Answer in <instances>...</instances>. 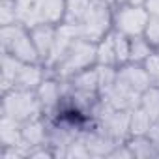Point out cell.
<instances>
[{
    "mask_svg": "<svg viewBox=\"0 0 159 159\" xmlns=\"http://www.w3.org/2000/svg\"><path fill=\"white\" fill-rule=\"evenodd\" d=\"M146 0H116L118 6H144Z\"/></svg>",
    "mask_w": 159,
    "mask_h": 159,
    "instance_id": "obj_22",
    "label": "cell"
},
{
    "mask_svg": "<svg viewBox=\"0 0 159 159\" xmlns=\"http://www.w3.org/2000/svg\"><path fill=\"white\" fill-rule=\"evenodd\" d=\"M92 0H66V23L81 25L90 10Z\"/></svg>",
    "mask_w": 159,
    "mask_h": 159,
    "instance_id": "obj_14",
    "label": "cell"
},
{
    "mask_svg": "<svg viewBox=\"0 0 159 159\" xmlns=\"http://www.w3.org/2000/svg\"><path fill=\"white\" fill-rule=\"evenodd\" d=\"M96 51H98V43H94L90 39H84V38H79L71 45L67 54L62 58V62L56 66L58 75L69 77V75H77L83 69H88L94 62H98Z\"/></svg>",
    "mask_w": 159,
    "mask_h": 159,
    "instance_id": "obj_3",
    "label": "cell"
},
{
    "mask_svg": "<svg viewBox=\"0 0 159 159\" xmlns=\"http://www.w3.org/2000/svg\"><path fill=\"white\" fill-rule=\"evenodd\" d=\"M118 81H122L124 84H127L139 94H142L144 90L152 86V79L148 71L144 69V66L135 64V62H127L122 66V69H118Z\"/></svg>",
    "mask_w": 159,
    "mask_h": 159,
    "instance_id": "obj_6",
    "label": "cell"
},
{
    "mask_svg": "<svg viewBox=\"0 0 159 159\" xmlns=\"http://www.w3.org/2000/svg\"><path fill=\"white\" fill-rule=\"evenodd\" d=\"M140 107L150 114V118L153 122L159 118V86L152 84L148 90L142 92V96H140Z\"/></svg>",
    "mask_w": 159,
    "mask_h": 159,
    "instance_id": "obj_16",
    "label": "cell"
},
{
    "mask_svg": "<svg viewBox=\"0 0 159 159\" xmlns=\"http://www.w3.org/2000/svg\"><path fill=\"white\" fill-rule=\"evenodd\" d=\"M41 19L47 25H60L66 19V0H41Z\"/></svg>",
    "mask_w": 159,
    "mask_h": 159,
    "instance_id": "obj_10",
    "label": "cell"
},
{
    "mask_svg": "<svg viewBox=\"0 0 159 159\" xmlns=\"http://www.w3.org/2000/svg\"><path fill=\"white\" fill-rule=\"evenodd\" d=\"M146 139H148L155 148H159V122H157V120L150 125V129H148V133H146Z\"/></svg>",
    "mask_w": 159,
    "mask_h": 159,
    "instance_id": "obj_20",
    "label": "cell"
},
{
    "mask_svg": "<svg viewBox=\"0 0 159 159\" xmlns=\"http://www.w3.org/2000/svg\"><path fill=\"white\" fill-rule=\"evenodd\" d=\"M0 23L2 26H10L17 23V11H15V0H2V10H0Z\"/></svg>",
    "mask_w": 159,
    "mask_h": 159,
    "instance_id": "obj_19",
    "label": "cell"
},
{
    "mask_svg": "<svg viewBox=\"0 0 159 159\" xmlns=\"http://www.w3.org/2000/svg\"><path fill=\"white\" fill-rule=\"evenodd\" d=\"M2 47H4V52L15 56L25 64H36L38 60H41L32 41L30 28H26L21 23L2 26Z\"/></svg>",
    "mask_w": 159,
    "mask_h": 159,
    "instance_id": "obj_1",
    "label": "cell"
},
{
    "mask_svg": "<svg viewBox=\"0 0 159 159\" xmlns=\"http://www.w3.org/2000/svg\"><path fill=\"white\" fill-rule=\"evenodd\" d=\"M43 83V71L41 67L36 64H23L17 81H15V88H23V90H38V86Z\"/></svg>",
    "mask_w": 159,
    "mask_h": 159,
    "instance_id": "obj_9",
    "label": "cell"
},
{
    "mask_svg": "<svg viewBox=\"0 0 159 159\" xmlns=\"http://www.w3.org/2000/svg\"><path fill=\"white\" fill-rule=\"evenodd\" d=\"M109 6L111 4L105 2V0H92L90 10L81 23V32H83L84 39L98 43L99 39H103L111 32L114 13L111 11Z\"/></svg>",
    "mask_w": 159,
    "mask_h": 159,
    "instance_id": "obj_2",
    "label": "cell"
},
{
    "mask_svg": "<svg viewBox=\"0 0 159 159\" xmlns=\"http://www.w3.org/2000/svg\"><path fill=\"white\" fill-rule=\"evenodd\" d=\"M98 64L99 66H114L116 64V49H114V32H109L103 39L98 41Z\"/></svg>",
    "mask_w": 159,
    "mask_h": 159,
    "instance_id": "obj_12",
    "label": "cell"
},
{
    "mask_svg": "<svg viewBox=\"0 0 159 159\" xmlns=\"http://www.w3.org/2000/svg\"><path fill=\"white\" fill-rule=\"evenodd\" d=\"M153 124V120L150 118V114L139 105L131 111V122H129V133L135 137H144L150 129V125Z\"/></svg>",
    "mask_w": 159,
    "mask_h": 159,
    "instance_id": "obj_13",
    "label": "cell"
},
{
    "mask_svg": "<svg viewBox=\"0 0 159 159\" xmlns=\"http://www.w3.org/2000/svg\"><path fill=\"white\" fill-rule=\"evenodd\" d=\"M114 49H116V64H120V66L127 64L129 52H131V38L114 30Z\"/></svg>",
    "mask_w": 159,
    "mask_h": 159,
    "instance_id": "obj_18",
    "label": "cell"
},
{
    "mask_svg": "<svg viewBox=\"0 0 159 159\" xmlns=\"http://www.w3.org/2000/svg\"><path fill=\"white\" fill-rule=\"evenodd\" d=\"M39 107L41 103L38 99L36 90L13 88L4 96V114L19 122H28V120L38 118Z\"/></svg>",
    "mask_w": 159,
    "mask_h": 159,
    "instance_id": "obj_4",
    "label": "cell"
},
{
    "mask_svg": "<svg viewBox=\"0 0 159 159\" xmlns=\"http://www.w3.org/2000/svg\"><path fill=\"white\" fill-rule=\"evenodd\" d=\"M157 51H159V47H157Z\"/></svg>",
    "mask_w": 159,
    "mask_h": 159,
    "instance_id": "obj_23",
    "label": "cell"
},
{
    "mask_svg": "<svg viewBox=\"0 0 159 159\" xmlns=\"http://www.w3.org/2000/svg\"><path fill=\"white\" fill-rule=\"evenodd\" d=\"M144 8L148 10V13L152 17H159V0H146Z\"/></svg>",
    "mask_w": 159,
    "mask_h": 159,
    "instance_id": "obj_21",
    "label": "cell"
},
{
    "mask_svg": "<svg viewBox=\"0 0 159 159\" xmlns=\"http://www.w3.org/2000/svg\"><path fill=\"white\" fill-rule=\"evenodd\" d=\"M36 94H38V99L41 103V107H54L62 99L60 84L56 81H49V79H43V83L38 86Z\"/></svg>",
    "mask_w": 159,
    "mask_h": 159,
    "instance_id": "obj_11",
    "label": "cell"
},
{
    "mask_svg": "<svg viewBox=\"0 0 159 159\" xmlns=\"http://www.w3.org/2000/svg\"><path fill=\"white\" fill-rule=\"evenodd\" d=\"M17 23L26 28H34L43 23L41 19V0H15Z\"/></svg>",
    "mask_w": 159,
    "mask_h": 159,
    "instance_id": "obj_8",
    "label": "cell"
},
{
    "mask_svg": "<svg viewBox=\"0 0 159 159\" xmlns=\"http://www.w3.org/2000/svg\"><path fill=\"white\" fill-rule=\"evenodd\" d=\"M43 139H45V127L38 118L25 122V125H23V144L39 146L43 142Z\"/></svg>",
    "mask_w": 159,
    "mask_h": 159,
    "instance_id": "obj_15",
    "label": "cell"
},
{
    "mask_svg": "<svg viewBox=\"0 0 159 159\" xmlns=\"http://www.w3.org/2000/svg\"><path fill=\"white\" fill-rule=\"evenodd\" d=\"M153 52V47L148 43L144 36L140 38H131V52H129V62L142 64L150 54Z\"/></svg>",
    "mask_w": 159,
    "mask_h": 159,
    "instance_id": "obj_17",
    "label": "cell"
},
{
    "mask_svg": "<svg viewBox=\"0 0 159 159\" xmlns=\"http://www.w3.org/2000/svg\"><path fill=\"white\" fill-rule=\"evenodd\" d=\"M30 36H32V41H34V45L38 49L39 58L47 62V58L52 52L54 41H56V25L41 23V25L30 28Z\"/></svg>",
    "mask_w": 159,
    "mask_h": 159,
    "instance_id": "obj_7",
    "label": "cell"
},
{
    "mask_svg": "<svg viewBox=\"0 0 159 159\" xmlns=\"http://www.w3.org/2000/svg\"><path fill=\"white\" fill-rule=\"evenodd\" d=\"M150 13L144 6H120L114 11L112 26L127 38H140L146 32Z\"/></svg>",
    "mask_w": 159,
    "mask_h": 159,
    "instance_id": "obj_5",
    "label": "cell"
}]
</instances>
